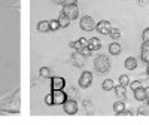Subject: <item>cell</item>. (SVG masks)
<instances>
[{"label":"cell","instance_id":"e0dca14e","mask_svg":"<svg viewBox=\"0 0 149 125\" xmlns=\"http://www.w3.org/2000/svg\"><path fill=\"white\" fill-rule=\"evenodd\" d=\"M37 31H40V33L49 31V21H40V22H37Z\"/></svg>","mask_w":149,"mask_h":125},{"label":"cell","instance_id":"4316f807","mask_svg":"<svg viewBox=\"0 0 149 125\" xmlns=\"http://www.w3.org/2000/svg\"><path fill=\"white\" fill-rule=\"evenodd\" d=\"M142 37H143V42L149 43V27H148V28H145V31L142 33Z\"/></svg>","mask_w":149,"mask_h":125},{"label":"cell","instance_id":"d590c367","mask_svg":"<svg viewBox=\"0 0 149 125\" xmlns=\"http://www.w3.org/2000/svg\"><path fill=\"white\" fill-rule=\"evenodd\" d=\"M146 100H148V107H149V98H146Z\"/></svg>","mask_w":149,"mask_h":125},{"label":"cell","instance_id":"4fadbf2b","mask_svg":"<svg viewBox=\"0 0 149 125\" xmlns=\"http://www.w3.org/2000/svg\"><path fill=\"white\" fill-rule=\"evenodd\" d=\"M134 98L137 100V101H145L146 100V94H145V88H137V90H134Z\"/></svg>","mask_w":149,"mask_h":125},{"label":"cell","instance_id":"f546056e","mask_svg":"<svg viewBox=\"0 0 149 125\" xmlns=\"http://www.w3.org/2000/svg\"><path fill=\"white\" fill-rule=\"evenodd\" d=\"M131 115H133V113H131L130 110H125V109H124V110L121 112V115H119V116H131Z\"/></svg>","mask_w":149,"mask_h":125},{"label":"cell","instance_id":"5b68a950","mask_svg":"<svg viewBox=\"0 0 149 125\" xmlns=\"http://www.w3.org/2000/svg\"><path fill=\"white\" fill-rule=\"evenodd\" d=\"M63 109H64V112L67 115H74V113H78V103L74 101V100H66L64 101V104H63Z\"/></svg>","mask_w":149,"mask_h":125},{"label":"cell","instance_id":"ffe728a7","mask_svg":"<svg viewBox=\"0 0 149 125\" xmlns=\"http://www.w3.org/2000/svg\"><path fill=\"white\" fill-rule=\"evenodd\" d=\"M39 74H40V78H43V79H49V78H52V76H51V70H49L48 67H40Z\"/></svg>","mask_w":149,"mask_h":125},{"label":"cell","instance_id":"30bf717a","mask_svg":"<svg viewBox=\"0 0 149 125\" xmlns=\"http://www.w3.org/2000/svg\"><path fill=\"white\" fill-rule=\"evenodd\" d=\"M113 90H115V95H116L119 100H124V98L127 97V91H125V86H124V85L118 83Z\"/></svg>","mask_w":149,"mask_h":125},{"label":"cell","instance_id":"83f0119b","mask_svg":"<svg viewBox=\"0 0 149 125\" xmlns=\"http://www.w3.org/2000/svg\"><path fill=\"white\" fill-rule=\"evenodd\" d=\"M45 103H46L48 106H54V104H52V94H48V95L45 97Z\"/></svg>","mask_w":149,"mask_h":125},{"label":"cell","instance_id":"9a60e30c","mask_svg":"<svg viewBox=\"0 0 149 125\" xmlns=\"http://www.w3.org/2000/svg\"><path fill=\"white\" fill-rule=\"evenodd\" d=\"M136 67H137V60H136L134 57H128L125 60V69L127 70H134Z\"/></svg>","mask_w":149,"mask_h":125},{"label":"cell","instance_id":"d6986e66","mask_svg":"<svg viewBox=\"0 0 149 125\" xmlns=\"http://www.w3.org/2000/svg\"><path fill=\"white\" fill-rule=\"evenodd\" d=\"M102 86H103V90H104V91H112V90L115 88L113 81H112V79H104L103 83H102Z\"/></svg>","mask_w":149,"mask_h":125},{"label":"cell","instance_id":"ac0fdd59","mask_svg":"<svg viewBox=\"0 0 149 125\" xmlns=\"http://www.w3.org/2000/svg\"><path fill=\"white\" fill-rule=\"evenodd\" d=\"M125 109V104H124V101L122 100H119V101H116L115 104H113V112H115V115H121V112Z\"/></svg>","mask_w":149,"mask_h":125},{"label":"cell","instance_id":"836d02e7","mask_svg":"<svg viewBox=\"0 0 149 125\" xmlns=\"http://www.w3.org/2000/svg\"><path fill=\"white\" fill-rule=\"evenodd\" d=\"M139 3H140V5H146V3H148V0H140Z\"/></svg>","mask_w":149,"mask_h":125},{"label":"cell","instance_id":"e575fe53","mask_svg":"<svg viewBox=\"0 0 149 125\" xmlns=\"http://www.w3.org/2000/svg\"><path fill=\"white\" fill-rule=\"evenodd\" d=\"M146 72H148V76H149V64H148V70Z\"/></svg>","mask_w":149,"mask_h":125},{"label":"cell","instance_id":"7a4b0ae2","mask_svg":"<svg viewBox=\"0 0 149 125\" xmlns=\"http://www.w3.org/2000/svg\"><path fill=\"white\" fill-rule=\"evenodd\" d=\"M52 104L54 106H61L64 104V101L67 100V94L63 90H52Z\"/></svg>","mask_w":149,"mask_h":125},{"label":"cell","instance_id":"cb8c5ba5","mask_svg":"<svg viewBox=\"0 0 149 125\" xmlns=\"http://www.w3.org/2000/svg\"><path fill=\"white\" fill-rule=\"evenodd\" d=\"M70 46H72V48L74 49V51H76V52H79L81 49H82V46H84V45H82L79 40H76V42H72V43H70Z\"/></svg>","mask_w":149,"mask_h":125},{"label":"cell","instance_id":"7402d4cb","mask_svg":"<svg viewBox=\"0 0 149 125\" xmlns=\"http://www.w3.org/2000/svg\"><path fill=\"white\" fill-rule=\"evenodd\" d=\"M58 28H60V22H58V19H51V21H49V30L55 31V30H58Z\"/></svg>","mask_w":149,"mask_h":125},{"label":"cell","instance_id":"8992f818","mask_svg":"<svg viewBox=\"0 0 149 125\" xmlns=\"http://www.w3.org/2000/svg\"><path fill=\"white\" fill-rule=\"evenodd\" d=\"M93 82V73L90 72H84L79 78V86L81 88H88Z\"/></svg>","mask_w":149,"mask_h":125},{"label":"cell","instance_id":"f1b7e54d","mask_svg":"<svg viewBox=\"0 0 149 125\" xmlns=\"http://www.w3.org/2000/svg\"><path fill=\"white\" fill-rule=\"evenodd\" d=\"M78 0H63V6H67V5H76Z\"/></svg>","mask_w":149,"mask_h":125},{"label":"cell","instance_id":"1f68e13d","mask_svg":"<svg viewBox=\"0 0 149 125\" xmlns=\"http://www.w3.org/2000/svg\"><path fill=\"white\" fill-rule=\"evenodd\" d=\"M145 94H146V98H149V86L145 88Z\"/></svg>","mask_w":149,"mask_h":125},{"label":"cell","instance_id":"ba28073f","mask_svg":"<svg viewBox=\"0 0 149 125\" xmlns=\"http://www.w3.org/2000/svg\"><path fill=\"white\" fill-rule=\"evenodd\" d=\"M110 30H112V26H110V22L106 21V19H103V21H100V22L97 24V31H98V33H102V34H109Z\"/></svg>","mask_w":149,"mask_h":125},{"label":"cell","instance_id":"6da1fadb","mask_svg":"<svg viewBox=\"0 0 149 125\" xmlns=\"http://www.w3.org/2000/svg\"><path fill=\"white\" fill-rule=\"evenodd\" d=\"M94 69H95L97 73L103 74V73L109 72V69H110V61H109L107 57H104V55H98V57L94 60Z\"/></svg>","mask_w":149,"mask_h":125},{"label":"cell","instance_id":"2e32d148","mask_svg":"<svg viewBox=\"0 0 149 125\" xmlns=\"http://www.w3.org/2000/svg\"><path fill=\"white\" fill-rule=\"evenodd\" d=\"M58 22H60V27H61V28H66L69 24H70V18H69L67 15H64V14H60Z\"/></svg>","mask_w":149,"mask_h":125},{"label":"cell","instance_id":"52a82bcc","mask_svg":"<svg viewBox=\"0 0 149 125\" xmlns=\"http://www.w3.org/2000/svg\"><path fill=\"white\" fill-rule=\"evenodd\" d=\"M66 86V81L60 76H52L51 78V88L52 90H64Z\"/></svg>","mask_w":149,"mask_h":125},{"label":"cell","instance_id":"9c48e42d","mask_svg":"<svg viewBox=\"0 0 149 125\" xmlns=\"http://www.w3.org/2000/svg\"><path fill=\"white\" fill-rule=\"evenodd\" d=\"M72 63H73V66H76V67H84V64H85V55H82L81 52L73 54L72 55Z\"/></svg>","mask_w":149,"mask_h":125},{"label":"cell","instance_id":"603a6c76","mask_svg":"<svg viewBox=\"0 0 149 125\" xmlns=\"http://www.w3.org/2000/svg\"><path fill=\"white\" fill-rule=\"evenodd\" d=\"M119 83L124 85V86L130 85V78L127 76V74H121V76H119Z\"/></svg>","mask_w":149,"mask_h":125},{"label":"cell","instance_id":"277c9868","mask_svg":"<svg viewBox=\"0 0 149 125\" xmlns=\"http://www.w3.org/2000/svg\"><path fill=\"white\" fill-rule=\"evenodd\" d=\"M63 14L67 15L70 19H76L79 17V8L78 5H67V6H63Z\"/></svg>","mask_w":149,"mask_h":125},{"label":"cell","instance_id":"d4e9b609","mask_svg":"<svg viewBox=\"0 0 149 125\" xmlns=\"http://www.w3.org/2000/svg\"><path fill=\"white\" fill-rule=\"evenodd\" d=\"M79 52H81L82 55H85V57H90L93 51H91V49H90L88 46H82V49H81V51H79Z\"/></svg>","mask_w":149,"mask_h":125},{"label":"cell","instance_id":"d6a6232c","mask_svg":"<svg viewBox=\"0 0 149 125\" xmlns=\"http://www.w3.org/2000/svg\"><path fill=\"white\" fill-rule=\"evenodd\" d=\"M54 3H57V5H63V0H52Z\"/></svg>","mask_w":149,"mask_h":125},{"label":"cell","instance_id":"3957f363","mask_svg":"<svg viewBox=\"0 0 149 125\" xmlns=\"http://www.w3.org/2000/svg\"><path fill=\"white\" fill-rule=\"evenodd\" d=\"M81 28H82L84 31H93V30L97 28V24H95V21H94L91 17L85 15V17L81 18Z\"/></svg>","mask_w":149,"mask_h":125},{"label":"cell","instance_id":"4dcf8cb0","mask_svg":"<svg viewBox=\"0 0 149 125\" xmlns=\"http://www.w3.org/2000/svg\"><path fill=\"white\" fill-rule=\"evenodd\" d=\"M79 42H81L84 46H88V43H90V40H86L85 37H81V39H79Z\"/></svg>","mask_w":149,"mask_h":125},{"label":"cell","instance_id":"5bb4252c","mask_svg":"<svg viewBox=\"0 0 149 125\" xmlns=\"http://www.w3.org/2000/svg\"><path fill=\"white\" fill-rule=\"evenodd\" d=\"M121 51H122V48H121L119 43L113 42V43H110V45H109V52H110L112 55H119Z\"/></svg>","mask_w":149,"mask_h":125},{"label":"cell","instance_id":"44dd1931","mask_svg":"<svg viewBox=\"0 0 149 125\" xmlns=\"http://www.w3.org/2000/svg\"><path fill=\"white\" fill-rule=\"evenodd\" d=\"M109 36H110V37H112V39H113V40H118L119 37H121V31H119L118 28H113V27H112V30H110Z\"/></svg>","mask_w":149,"mask_h":125},{"label":"cell","instance_id":"7c38bea8","mask_svg":"<svg viewBox=\"0 0 149 125\" xmlns=\"http://www.w3.org/2000/svg\"><path fill=\"white\" fill-rule=\"evenodd\" d=\"M142 60H143V63L149 64V43H146V42H143V45H142Z\"/></svg>","mask_w":149,"mask_h":125},{"label":"cell","instance_id":"8fae6325","mask_svg":"<svg viewBox=\"0 0 149 125\" xmlns=\"http://www.w3.org/2000/svg\"><path fill=\"white\" fill-rule=\"evenodd\" d=\"M88 48L91 49V51H98V49L102 48L100 39H97V37H91V39H90V43H88Z\"/></svg>","mask_w":149,"mask_h":125},{"label":"cell","instance_id":"484cf974","mask_svg":"<svg viewBox=\"0 0 149 125\" xmlns=\"http://www.w3.org/2000/svg\"><path fill=\"white\" fill-rule=\"evenodd\" d=\"M130 86H131V90L134 91V90L140 88V86H142V82H140V81H133V82H130Z\"/></svg>","mask_w":149,"mask_h":125}]
</instances>
